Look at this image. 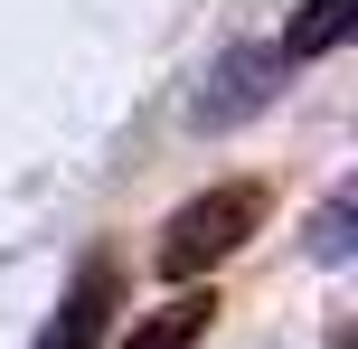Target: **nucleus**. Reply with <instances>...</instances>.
I'll return each mask as SVG.
<instances>
[{
  "mask_svg": "<svg viewBox=\"0 0 358 349\" xmlns=\"http://www.w3.org/2000/svg\"><path fill=\"white\" fill-rule=\"evenodd\" d=\"M264 208H273L264 180H217V189H198V199H179L170 227H161V274L170 283L217 274L227 255H245V245L264 236Z\"/></svg>",
  "mask_w": 358,
  "mask_h": 349,
  "instance_id": "obj_1",
  "label": "nucleus"
},
{
  "mask_svg": "<svg viewBox=\"0 0 358 349\" xmlns=\"http://www.w3.org/2000/svg\"><path fill=\"white\" fill-rule=\"evenodd\" d=\"M273 94H283V48H273V38H236V48H217L208 66H198L189 132H245Z\"/></svg>",
  "mask_w": 358,
  "mask_h": 349,
  "instance_id": "obj_2",
  "label": "nucleus"
},
{
  "mask_svg": "<svg viewBox=\"0 0 358 349\" xmlns=\"http://www.w3.org/2000/svg\"><path fill=\"white\" fill-rule=\"evenodd\" d=\"M113 312H123V264H113V255H85V274L66 283L57 321H48L29 349H94V340L113 331Z\"/></svg>",
  "mask_w": 358,
  "mask_h": 349,
  "instance_id": "obj_3",
  "label": "nucleus"
},
{
  "mask_svg": "<svg viewBox=\"0 0 358 349\" xmlns=\"http://www.w3.org/2000/svg\"><path fill=\"white\" fill-rule=\"evenodd\" d=\"M208 321H217V293H170L161 312H132V331L113 340V349H198Z\"/></svg>",
  "mask_w": 358,
  "mask_h": 349,
  "instance_id": "obj_4",
  "label": "nucleus"
},
{
  "mask_svg": "<svg viewBox=\"0 0 358 349\" xmlns=\"http://www.w3.org/2000/svg\"><path fill=\"white\" fill-rule=\"evenodd\" d=\"M349 29H358V0H302V19H292L273 48H283V66H311V57H330Z\"/></svg>",
  "mask_w": 358,
  "mask_h": 349,
  "instance_id": "obj_5",
  "label": "nucleus"
},
{
  "mask_svg": "<svg viewBox=\"0 0 358 349\" xmlns=\"http://www.w3.org/2000/svg\"><path fill=\"white\" fill-rule=\"evenodd\" d=\"M302 245H311V264H349V255H358V189H330Z\"/></svg>",
  "mask_w": 358,
  "mask_h": 349,
  "instance_id": "obj_6",
  "label": "nucleus"
}]
</instances>
